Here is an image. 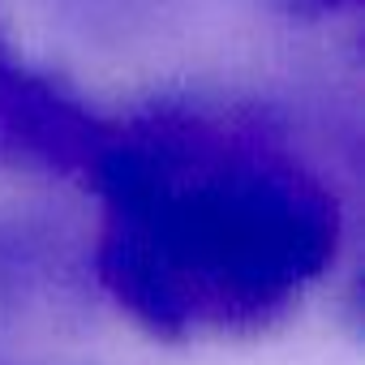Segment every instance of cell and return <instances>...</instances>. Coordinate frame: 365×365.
<instances>
[{
    "instance_id": "6da1fadb",
    "label": "cell",
    "mask_w": 365,
    "mask_h": 365,
    "mask_svg": "<svg viewBox=\"0 0 365 365\" xmlns=\"http://www.w3.org/2000/svg\"><path fill=\"white\" fill-rule=\"evenodd\" d=\"M95 284L155 339L262 335L335 267L331 180L258 103L163 95L108 120Z\"/></svg>"
},
{
    "instance_id": "5b68a950",
    "label": "cell",
    "mask_w": 365,
    "mask_h": 365,
    "mask_svg": "<svg viewBox=\"0 0 365 365\" xmlns=\"http://www.w3.org/2000/svg\"><path fill=\"white\" fill-rule=\"evenodd\" d=\"M267 5H271L275 18H284L292 26H322L331 18L348 14L356 0H267Z\"/></svg>"
},
{
    "instance_id": "277c9868",
    "label": "cell",
    "mask_w": 365,
    "mask_h": 365,
    "mask_svg": "<svg viewBox=\"0 0 365 365\" xmlns=\"http://www.w3.org/2000/svg\"><path fill=\"white\" fill-rule=\"evenodd\" d=\"M52 9L69 14L73 22H82L86 31H103V26H116V31H133L142 22H150V9L155 0H52Z\"/></svg>"
},
{
    "instance_id": "7a4b0ae2",
    "label": "cell",
    "mask_w": 365,
    "mask_h": 365,
    "mask_svg": "<svg viewBox=\"0 0 365 365\" xmlns=\"http://www.w3.org/2000/svg\"><path fill=\"white\" fill-rule=\"evenodd\" d=\"M108 116H99L61 73L26 61L0 31V168L86 180Z\"/></svg>"
},
{
    "instance_id": "3957f363",
    "label": "cell",
    "mask_w": 365,
    "mask_h": 365,
    "mask_svg": "<svg viewBox=\"0 0 365 365\" xmlns=\"http://www.w3.org/2000/svg\"><path fill=\"white\" fill-rule=\"evenodd\" d=\"M78 275V250L52 220L0 207V318L35 305Z\"/></svg>"
}]
</instances>
